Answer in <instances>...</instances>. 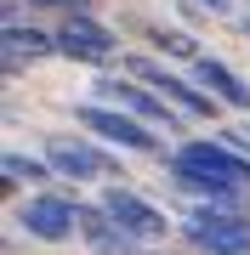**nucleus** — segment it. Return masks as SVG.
<instances>
[{
	"label": "nucleus",
	"mask_w": 250,
	"mask_h": 255,
	"mask_svg": "<svg viewBox=\"0 0 250 255\" xmlns=\"http://www.w3.org/2000/svg\"><path fill=\"white\" fill-rule=\"evenodd\" d=\"M188 244L205 255H250V216L222 204H199L188 221Z\"/></svg>",
	"instance_id": "f257e3e1"
},
{
	"label": "nucleus",
	"mask_w": 250,
	"mask_h": 255,
	"mask_svg": "<svg viewBox=\"0 0 250 255\" xmlns=\"http://www.w3.org/2000/svg\"><path fill=\"white\" fill-rule=\"evenodd\" d=\"M91 91H97V102H108V108H125V114L148 119V125H165V130H176V119H182V108H171V102L159 97L154 85L125 80V74H97Z\"/></svg>",
	"instance_id": "f03ea898"
},
{
	"label": "nucleus",
	"mask_w": 250,
	"mask_h": 255,
	"mask_svg": "<svg viewBox=\"0 0 250 255\" xmlns=\"http://www.w3.org/2000/svg\"><path fill=\"white\" fill-rule=\"evenodd\" d=\"M125 68L137 74L142 85H154L171 108H182V114H194V119H216V97L205 91L199 80H182V74H171L165 63H154V57H125Z\"/></svg>",
	"instance_id": "7ed1b4c3"
},
{
	"label": "nucleus",
	"mask_w": 250,
	"mask_h": 255,
	"mask_svg": "<svg viewBox=\"0 0 250 255\" xmlns=\"http://www.w3.org/2000/svg\"><path fill=\"white\" fill-rule=\"evenodd\" d=\"M80 199H68V193H34L23 210H17V227L28 238H40V244H63V238L80 233Z\"/></svg>",
	"instance_id": "20e7f679"
},
{
	"label": "nucleus",
	"mask_w": 250,
	"mask_h": 255,
	"mask_svg": "<svg viewBox=\"0 0 250 255\" xmlns=\"http://www.w3.org/2000/svg\"><path fill=\"white\" fill-rule=\"evenodd\" d=\"M80 125L91 130V136H102V142L125 147V153H159L154 125H148V119H137V114H125V108H108V102H85V108H80Z\"/></svg>",
	"instance_id": "39448f33"
},
{
	"label": "nucleus",
	"mask_w": 250,
	"mask_h": 255,
	"mask_svg": "<svg viewBox=\"0 0 250 255\" xmlns=\"http://www.w3.org/2000/svg\"><path fill=\"white\" fill-rule=\"evenodd\" d=\"M120 51V40H114L108 23H97L91 11H74V17L57 23V57H68V63H108V57Z\"/></svg>",
	"instance_id": "423d86ee"
},
{
	"label": "nucleus",
	"mask_w": 250,
	"mask_h": 255,
	"mask_svg": "<svg viewBox=\"0 0 250 255\" xmlns=\"http://www.w3.org/2000/svg\"><path fill=\"white\" fill-rule=\"evenodd\" d=\"M102 210H108L120 227L137 238V244H159V238L171 233V221H165V210L148 204L142 193H131L125 182H114V187H102Z\"/></svg>",
	"instance_id": "0eeeda50"
},
{
	"label": "nucleus",
	"mask_w": 250,
	"mask_h": 255,
	"mask_svg": "<svg viewBox=\"0 0 250 255\" xmlns=\"http://www.w3.org/2000/svg\"><path fill=\"white\" fill-rule=\"evenodd\" d=\"M171 164H188V170H205V176H222V182H245L250 187V159L239 153V147H228L222 136H205V142H182L171 153Z\"/></svg>",
	"instance_id": "6e6552de"
},
{
	"label": "nucleus",
	"mask_w": 250,
	"mask_h": 255,
	"mask_svg": "<svg viewBox=\"0 0 250 255\" xmlns=\"http://www.w3.org/2000/svg\"><path fill=\"white\" fill-rule=\"evenodd\" d=\"M46 159H51V170L63 176V182H102V176H120V164H114L102 147H91V142H51L46 147Z\"/></svg>",
	"instance_id": "1a4fd4ad"
},
{
	"label": "nucleus",
	"mask_w": 250,
	"mask_h": 255,
	"mask_svg": "<svg viewBox=\"0 0 250 255\" xmlns=\"http://www.w3.org/2000/svg\"><path fill=\"white\" fill-rule=\"evenodd\" d=\"M80 238H85L91 255H137V238H131L102 204H85L80 210Z\"/></svg>",
	"instance_id": "9d476101"
},
{
	"label": "nucleus",
	"mask_w": 250,
	"mask_h": 255,
	"mask_svg": "<svg viewBox=\"0 0 250 255\" xmlns=\"http://www.w3.org/2000/svg\"><path fill=\"white\" fill-rule=\"evenodd\" d=\"M0 46H6V74H23L28 63H40V57L57 51V34H46V28H28V23H6Z\"/></svg>",
	"instance_id": "9b49d317"
},
{
	"label": "nucleus",
	"mask_w": 250,
	"mask_h": 255,
	"mask_svg": "<svg viewBox=\"0 0 250 255\" xmlns=\"http://www.w3.org/2000/svg\"><path fill=\"white\" fill-rule=\"evenodd\" d=\"M194 80H199V85H205V91H211L216 102H228V108H239V114L250 108V85H245L239 74L222 63V57H211V51H205L199 63H194Z\"/></svg>",
	"instance_id": "f8f14e48"
},
{
	"label": "nucleus",
	"mask_w": 250,
	"mask_h": 255,
	"mask_svg": "<svg viewBox=\"0 0 250 255\" xmlns=\"http://www.w3.org/2000/svg\"><path fill=\"white\" fill-rule=\"evenodd\" d=\"M0 170H6V182H11V187H23V182H28V187H46L51 176H57V170H51V159H28V153H17V147L0 159Z\"/></svg>",
	"instance_id": "ddd939ff"
},
{
	"label": "nucleus",
	"mask_w": 250,
	"mask_h": 255,
	"mask_svg": "<svg viewBox=\"0 0 250 255\" xmlns=\"http://www.w3.org/2000/svg\"><path fill=\"white\" fill-rule=\"evenodd\" d=\"M148 40H154V51H165V57H176V63H199V40L188 34V28H165V23H154L148 28Z\"/></svg>",
	"instance_id": "4468645a"
},
{
	"label": "nucleus",
	"mask_w": 250,
	"mask_h": 255,
	"mask_svg": "<svg viewBox=\"0 0 250 255\" xmlns=\"http://www.w3.org/2000/svg\"><path fill=\"white\" fill-rule=\"evenodd\" d=\"M28 6H51L63 17H74V11H91V0H28Z\"/></svg>",
	"instance_id": "2eb2a0df"
},
{
	"label": "nucleus",
	"mask_w": 250,
	"mask_h": 255,
	"mask_svg": "<svg viewBox=\"0 0 250 255\" xmlns=\"http://www.w3.org/2000/svg\"><path fill=\"white\" fill-rule=\"evenodd\" d=\"M199 6H205V11H216V17H228V11H233V0H199Z\"/></svg>",
	"instance_id": "dca6fc26"
},
{
	"label": "nucleus",
	"mask_w": 250,
	"mask_h": 255,
	"mask_svg": "<svg viewBox=\"0 0 250 255\" xmlns=\"http://www.w3.org/2000/svg\"><path fill=\"white\" fill-rule=\"evenodd\" d=\"M239 34H250V6H245V11H239Z\"/></svg>",
	"instance_id": "f3484780"
}]
</instances>
